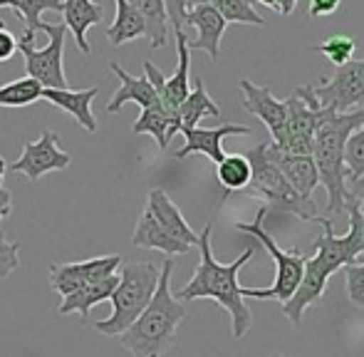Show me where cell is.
<instances>
[{
    "instance_id": "24",
    "label": "cell",
    "mask_w": 364,
    "mask_h": 357,
    "mask_svg": "<svg viewBox=\"0 0 364 357\" xmlns=\"http://www.w3.org/2000/svg\"><path fill=\"white\" fill-rule=\"evenodd\" d=\"M203 117H220V107L213 102V97L206 92V85H203L201 78H196L193 82V90L188 92L186 100L178 105L176 110V122H178V132L181 129H193L198 127V122Z\"/></svg>"
},
{
    "instance_id": "42",
    "label": "cell",
    "mask_w": 364,
    "mask_h": 357,
    "mask_svg": "<svg viewBox=\"0 0 364 357\" xmlns=\"http://www.w3.org/2000/svg\"><path fill=\"white\" fill-rule=\"evenodd\" d=\"M198 5H213V0H188V10L198 8Z\"/></svg>"
},
{
    "instance_id": "37",
    "label": "cell",
    "mask_w": 364,
    "mask_h": 357,
    "mask_svg": "<svg viewBox=\"0 0 364 357\" xmlns=\"http://www.w3.org/2000/svg\"><path fill=\"white\" fill-rule=\"evenodd\" d=\"M18 53V38L5 25H0V63H10Z\"/></svg>"
},
{
    "instance_id": "39",
    "label": "cell",
    "mask_w": 364,
    "mask_h": 357,
    "mask_svg": "<svg viewBox=\"0 0 364 357\" xmlns=\"http://www.w3.org/2000/svg\"><path fill=\"white\" fill-rule=\"evenodd\" d=\"M10 213H13V193L8 191V188H0V223H3V218H8ZM3 236V233H0Z\"/></svg>"
},
{
    "instance_id": "11",
    "label": "cell",
    "mask_w": 364,
    "mask_h": 357,
    "mask_svg": "<svg viewBox=\"0 0 364 357\" xmlns=\"http://www.w3.org/2000/svg\"><path fill=\"white\" fill-rule=\"evenodd\" d=\"M73 164V154L58 146L55 132H43L38 142H25L23 154L10 164V171L23 174L28 181H40L50 171H63Z\"/></svg>"
},
{
    "instance_id": "28",
    "label": "cell",
    "mask_w": 364,
    "mask_h": 357,
    "mask_svg": "<svg viewBox=\"0 0 364 357\" xmlns=\"http://www.w3.org/2000/svg\"><path fill=\"white\" fill-rule=\"evenodd\" d=\"M43 85L33 78H20L13 82L3 85L0 87V107H10V110H18V107H30L33 102L43 100Z\"/></svg>"
},
{
    "instance_id": "19",
    "label": "cell",
    "mask_w": 364,
    "mask_h": 357,
    "mask_svg": "<svg viewBox=\"0 0 364 357\" xmlns=\"http://www.w3.org/2000/svg\"><path fill=\"white\" fill-rule=\"evenodd\" d=\"M100 95V87H90V90H45L43 100L50 102L53 107H60L63 112L75 117V122L82 127L85 132L95 134L97 132V119L95 112H92V102Z\"/></svg>"
},
{
    "instance_id": "43",
    "label": "cell",
    "mask_w": 364,
    "mask_h": 357,
    "mask_svg": "<svg viewBox=\"0 0 364 357\" xmlns=\"http://www.w3.org/2000/svg\"><path fill=\"white\" fill-rule=\"evenodd\" d=\"M5 169H8V164H5V159L0 156V186H3V178H5Z\"/></svg>"
},
{
    "instance_id": "1",
    "label": "cell",
    "mask_w": 364,
    "mask_h": 357,
    "mask_svg": "<svg viewBox=\"0 0 364 357\" xmlns=\"http://www.w3.org/2000/svg\"><path fill=\"white\" fill-rule=\"evenodd\" d=\"M211 233H213V223L208 221L206 228L198 233L201 261H198L196 273H193V278L173 298L181 300V303H188V300H213V303H218L230 315L233 338L240 340L250 330V325H253V313L245 305L243 285L238 283V273L245 263L253 261L258 248L255 246L245 248L233 263H218L211 248Z\"/></svg>"
},
{
    "instance_id": "30",
    "label": "cell",
    "mask_w": 364,
    "mask_h": 357,
    "mask_svg": "<svg viewBox=\"0 0 364 357\" xmlns=\"http://www.w3.org/2000/svg\"><path fill=\"white\" fill-rule=\"evenodd\" d=\"M216 176L225 191H243L250 183V164L245 154H225L216 164Z\"/></svg>"
},
{
    "instance_id": "2",
    "label": "cell",
    "mask_w": 364,
    "mask_h": 357,
    "mask_svg": "<svg viewBox=\"0 0 364 357\" xmlns=\"http://www.w3.org/2000/svg\"><path fill=\"white\" fill-rule=\"evenodd\" d=\"M173 258L159 268V283L144 313L119 335L122 348L132 357H164L176 343V330L186 318V308L171 293Z\"/></svg>"
},
{
    "instance_id": "4",
    "label": "cell",
    "mask_w": 364,
    "mask_h": 357,
    "mask_svg": "<svg viewBox=\"0 0 364 357\" xmlns=\"http://www.w3.org/2000/svg\"><path fill=\"white\" fill-rule=\"evenodd\" d=\"M159 283V268L149 261H127L122 263V275L112 293V315L100 323L95 330L107 338H119L149 305Z\"/></svg>"
},
{
    "instance_id": "15",
    "label": "cell",
    "mask_w": 364,
    "mask_h": 357,
    "mask_svg": "<svg viewBox=\"0 0 364 357\" xmlns=\"http://www.w3.org/2000/svg\"><path fill=\"white\" fill-rule=\"evenodd\" d=\"M265 154L283 171V176L288 178L290 186L300 196L312 198V191L320 186V174H317L312 154H290V151H283L280 146H275L273 142H265Z\"/></svg>"
},
{
    "instance_id": "20",
    "label": "cell",
    "mask_w": 364,
    "mask_h": 357,
    "mask_svg": "<svg viewBox=\"0 0 364 357\" xmlns=\"http://www.w3.org/2000/svg\"><path fill=\"white\" fill-rule=\"evenodd\" d=\"M63 15H65V28L75 35V43L77 50L82 55H90L92 53V45L87 40V30L92 25H102L105 20V8L92 0H63Z\"/></svg>"
},
{
    "instance_id": "14",
    "label": "cell",
    "mask_w": 364,
    "mask_h": 357,
    "mask_svg": "<svg viewBox=\"0 0 364 357\" xmlns=\"http://www.w3.org/2000/svg\"><path fill=\"white\" fill-rule=\"evenodd\" d=\"M186 144L176 151V159H186L188 154H203L208 161L218 164L223 159V139L225 137H245L250 134V127L245 124H220L213 129L193 127V129H181Z\"/></svg>"
},
{
    "instance_id": "6",
    "label": "cell",
    "mask_w": 364,
    "mask_h": 357,
    "mask_svg": "<svg viewBox=\"0 0 364 357\" xmlns=\"http://www.w3.org/2000/svg\"><path fill=\"white\" fill-rule=\"evenodd\" d=\"M265 216H268V208H260L255 213V218L250 223H235V231L248 233L250 238L260 243L265 251L270 253V258L275 261V283L270 288H243V298H255V300H285L292 298V293L297 290L302 280V270H305L307 256L300 253L297 248L292 251H283V248L275 243V238L265 231Z\"/></svg>"
},
{
    "instance_id": "25",
    "label": "cell",
    "mask_w": 364,
    "mask_h": 357,
    "mask_svg": "<svg viewBox=\"0 0 364 357\" xmlns=\"http://www.w3.org/2000/svg\"><path fill=\"white\" fill-rule=\"evenodd\" d=\"M132 132L134 134H151L156 139L159 149H166L171 137L178 134V122L173 112H168L164 105H156L149 107V110H141L139 119L134 122Z\"/></svg>"
},
{
    "instance_id": "22",
    "label": "cell",
    "mask_w": 364,
    "mask_h": 357,
    "mask_svg": "<svg viewBox=\"0 0 364 357\" xmlns=\"http://www.w3.org/2000/svg\"><path fill=\"white\" fill-rule=\"evenodd\" d=\"M117 283H119V275H107V278L97 280V283H87L82 285V288H77L75 293L65 295L63 303H60L58 313L63 315H82V318H87L90 315V310L95 308V305L105 303V300L112 298V293H114Z\"/></svg>"
},
{
    "instance_id": "13",
    "label": "cell",
    "mask_w": 364,
    "mask_h": 357,
    "mask_svg": "<svg viewBox=\"0 0 364 357\" xmlns=\"http://www.w3.org/2000/svg\"><path fill=\"white\" fill-rule=\"evenodd\" d=\"M240 92H243V110L248 114L258 117L270 132V142H280L285 129V117H288V107H285V100H275L273 90L270 87H260V85L250 82L248 78L238 80Z\"/></svg>"
},
{
    "instance_id": "5",
    "label": "cell",
    "mask_w": 364,
    "mask_h": 357,
    "mask_svg": "<svg viewBox=\"0 0 364 357\" xmlns=\"http://www.w3.org/2000/svg\"><path fill=\"white\" fill-rule=\"evenodd\" d=\"M250 164V191L255 196L265 198L270 206V211L278 213H292L300 221L305 223H320V213H317V206L312 198L300 196L295 188L290 186V181L283 176V171L268 159L265 154V142L245 154Z\"/></svg>"
},
{
    "instance_id": "27",
    "label": "cell",
    "mask_w": 364,
    "mask_h": 357,
    "mask_svg": "<svg viewBox=\"0 0 364 357\" xmlns=\"http://www.w3.org/2000/svg\"><path fill=\"white\" fill-rule=\"evenodd\" d=\"M136 13L141 15L146 28V38L151 43V48H164L168 38V18L166 8H164V0H127Z\"/></svg>"
},
{
    "instance_id": "26",
    "label": "cell",
    "mask_w": 364,
    "mask_h": 357,
    "mask_svg": "<svg viewBox=\"0 0 364 357\" xmlns=\"http://www.w3.org/2000/svg\"><path fill=\"white\" fill-rule=\"evenodd\" d=\"M114 5H117L114 23L107 28V40H109L112 45L119 48V45H127V43H132V40L146 35L144 20H141V15L136 13L127 0H114Z\"/></svg>"
},
{
    "instance_id": "32",
    "label": "cell",
    "mask_w": 364,
    "mask_h": 357,
    "mask_svg": "<svg viewBox=\"0 0 364 357\" xmlns=\"http://www.w3.org/2000/svg\"><path fill=\"white\" fill-rule=\"evenodd\" d=\"M355 38L352 35H332V38H327L325 43H320L315 48V53L325 55L327 63H332L335 68H342V65H347L352 60V55H355Z\"/></svg>"
},
{
    "instance_id": "46",
    "label": "cell",
    "mask_w": 364,
    "mask_h": 357,
    "mask_svg": "<svg viewBox=\"0 0 364 357\" xmlns=\"http://www.w3.org/2000/svg\"><path fill=\"white\" fill-rule=\"evenodd\" d=\"M0 25H3V23H0Z\"/></svg>"
},
{
    "instance_id": "36",
    "label": "cell",
    "mask_w": 364,
    "mask_h": 357,
    "mask_svg": "<svg viewBox=\"0 0 364 357\" xmlns=\"http://www.w3.org/2000/svg\"><path fill=\"white\" fill-rule=\"evenodd\" d=\"M164 8H166V18H168V23H171L173 33H183L186 13H188V0H164Z\"/></svg>"
},
{
    "instance_id": "8",
    "label": "cell",
    "mask_w": 364,
    "mask_h": 357,
    "mask_svg": "<svg viewBox=\"0 0 364 357\" xmlns=\"http://www.w3.org/2000/svg\"><path fill=\"white\" fill-rule=\"evenodd\" d=\"M337 270H342V266L330 253L322 251V248H317L315 256L307 258L300 285H297V290L292 293V298L283 303V313L292 325L300 328L302 318H305V310L322 298V293H325V288H327V280H330Z\"/></svg>"
},
{
    "instance_id": "10",
    "label": "cell",
    "mask_w": 364,
    "mask_h": 357,
    "mask_svg": "<svg viewBox=\"0 0 364 357\" xmlns=\"http://www.w3.org/2000/svg\"><path fill=\"white\" fill-rule=\"evenodd\" d=\"M285 107H288V117H285L283 137L273 144L280 146L283 151H290V154H312V139H315L317 127L335 110H330V107L310 110L295 92L285 100Z\"/></svg>"
},
{
    "instance_id": "31",
    "label": "cell",
    "mask_w": 364,
    "mask_h": 357,
    "mask_svg": "<svg viewBox=\"0 0 364 357\" xmlns=\"http://www.w3.org/2000/svg\"><path fill=\"white\" fill-rule=\"evenodd\" d=\"M213 8L218 10L225 23L258 25V28H263V25L268 23L248 0H213Z\"/></svg>"
},
{
    "instance_id": "7",
    "label": "cell",
    "mask_w": 364,
    "mask_h": 357,
    "mask_svg": "<svg viewBox=\"0 0 364 357\" xmlns=\"http://www.w3.org/2000/svg\"><path fill=\"white\" fill-rule=\"evenodd\" d=\"M40 30L48 35V45L43 50L33 48V40H18V50L25 58V73H28V78L38 80L43 90H68L63 63L68 28H65V23H40Z\"/></svg>"
},
{
    "instance_id": "38",
    "label": "cell",
    "mask_w": 364,
    "mask_h": 357,
    "mask_svg": "<svg viewBox=\"0 0 364 357\" xmlns=\"http://www.w3.org/2000/svg\"><path fill=\"white\" fill-rule=\"evenodd\" d=\"M340 5H342V0H310L307 15H310V18H327V15L337 13Z\"/></svg>"
},
{
    "instance_id": "41",
    "label": "cell",
    "mask_w": 364,
    "mask_h": 357,
    "mask_svg": "<svg viewBox=\"0 0 364 357\" xmlns=\"http://www.w3.org/2000/svg\"><path fill=\"white\" fill-rule=\"evenodd\" d=\"M350 196L352 198H362L364 196V176L350 183Z\"/></svg>"
},
{
    "instance_id": "21",
    "label": "cell",
    "mask_w": 364,
    "mask_h": 357,
    "mask_svg": "<svg viewBox=\"0 0 364 357\" xmlns=\"http://www.w3.org/2000/svg\"><path fill=\"white\" fill-rule=\"evenodd\" d=\"M132 243H134L136 248L161 251V253H166L168 258L186 256V253L191 251V246H186V243H181V241H176V238L168 236V233L156 223V218L149 213V208H144V211L139 213V218H136L134 233H132Z\"/></svg>"
},
{
    "instance_id": "45",
    "label": "cell",
    "mask_w": 364,
    "mask_h": 357,
    "mask_svg": "<svg viewBox=\"0 0 364 357\" xmlns=\"http://www.w3.org/2000/svg\"><path fill=\"white\" fill-rule=\"evenodd\" d=\"M270 357H285V355H270Z\"/></svg>"
},
{
    "instance_id": "35",
    "label": "cell",
    "mask_w": 364,
    "mask_h": 357,
    "mask_svg": "<svg viewBox=\"0 0 364 357\" xmlns=\"http://www.w3.org/2000/svg\"><path fill=\"white\" fill-rule=\"evenodd\" d=\"M20 266V243L0 236V280L10 278Z\"/></svg>"
},
{
    "instance_id": "34",
    "label": "cell",
    "mask_w": 364,
    "mask_h": 357,
    "mask_svg": "<svg viewBox=\"0 0 364 357\" xmlns=\"http://www.w3.org/2000/svg\"><path fill=\"white\" fill-rule=\"evenodd\" d=\"M345 290L350 303L364 310V263H352L345 268Z\"/></svg>"
},
{
    "instance_id": "23",
    "label": "cell",
    "mask_w": 364,
    "mask_h": 357,
    "mask_svg": "<svg viewBox=\"0 0 364 357\" xmlns=\"http://www.w3.org/2000/svg\"><path fill=\"white\" fill-rule=\"evenodd\" d=\"M176 53H178V65H176V73L171 78H166L164 82V90L159 95L161 105L166 107L168 112L176 114L178 105L188 97L191 92V85H188V65H191V50H188V38L186 33H176Z\"/></svg>"
},
{
    "instance_id": "18",
    "label": "cell",
    "mask_w": 364,
    "mask_h": 357,
    "mask_svg": "<svg viewBox=\"0 0 364 357\" xmlns=\"http://www.w3.org/2000/svg\"><path fill=\"white\" fill-rule=\"evenodd\" d=\"M109 70L117 75V80H119V90H117L114 95H112V100L107 102V112H109V114H117L127 102H136L141 110L161 105L156 90L151 87V82H149L144 75H141V78H134V75H129L127 70H122V65H117V63H112Z\"/></svg>"
},
{
    "instance_id": "9",
    "label": "cell",
    "mask_w": 364,
    "mask_h": 357,
    "mask_svg": "<svg viewBox=\"0 0 364 357\" xmlns=\"http://www.w3.org/2000/svg\"><path fill=\"white\" fill-rule=\"evenodd\" d=\"M320 107H330L335 112H355L364 107V58L350 60L337 68V73L325 85H312Z\"/></svg>"
},
{
    "instance_id": "17",
    "label": "cell",
    "mask_w": 364,
    "mask_h": 357,
    "mask_svg": "<svg viewBox=\"0 0 364 357\" xmlns=\"http://www.w3.org/2000/svg\"><path fill=\"white\" fill-rule=\"evenodd\" d=\"M186 25H193L198 30L196 40H188V50H203L211 60H218L220 55V38H223L225 23L220 18V13L213 5H198V8H191L186 13Z\"/></svg>"
},
{
    "instance_id": "16",
    "label": "cell",
    "mask_w": 364,
    "mask_h": 357,
    "mask_svg": "<svg viewBox=\"0 0 364 357\" xmlns=\"http://www.w3.org/2000/svg\"><path fill=\"white\" fill-rule=\"evenodd\" d=\"M146 208H149V213L156 218L159 226H161L171 238H176V241L186 243V246H191V248L198 246V233L188 226L181 208L168 198V193L164 191V188H151V191H149Z\"/></svg>"
},
{
    "instance_id": "12",
    "label": "cell",
    "mask_w": 364,
    "mask_h": 357,
    "mask_svg": "<svg viewBox=\"0 0 364 357\" xmlns=\"http://www.w3.org/2000/svg\"><path fill=\"white\" fill-rule=\"evenodd\" d=\"M124 263V258L119 253H112V256H97L90 261H75V263H55L50 266V285L58 295H70L77 288L87 283H97V280L107 278V275H114L117 268Z\"/></svg>"
},
{
    "instance_id": "3",
    "label": "cell",
    "mask_w": 364,
    "mask_h": 357,
    "mask_svg": "<svg viewBox=\"0 0 364 357\" xmlns=\"http://www.w3.org/2000/svg\"><path fill=\"white\" fill-rule=\"evenodd\" d=\"M364 124V107L355 112H330L327 119L320 122L312 139V159H315L320 183L327 191V218L345 213L350 201V186H347V166H345V146L350 134Z\"/></svg>"
},
{
    "instance_id": "44",
    "label": "cell",
    "mask_w": 364,
    "mask_h": 357,
    "mask_svg": "<svg viewBox=\"0 0 364 357\" xmlns=\"http://www.w3.org/2000/svg\"><path fill=\"white\" fill-rule=\"evenodd\" d=\"M258 3H263V5H268V8L278 10V0H258Z\"/></svg>"
},
{
    "instance_id": "29",
    "label": "cell",
    "mask_w": 364,
    "mask_h": 357,
    "mask_svg": "<svg viewBox=\"0 0 364 357\" xmlns=\"http://www.w3.org/2000/svg\"><path fill=\"white\" fill-rule=\"evenodd\" d=\"M0 8H13L25 18V40L35 38V30H40V15L45 10H60L63 13V0H0Z\"/></svg>"
},
{
    "instance_id": "40",
    "label": "cell",
    "mask_w": 364,
    "mask_h": 357,
    "mask_svg": "<svg viewBox=\"0 0 364 357\" xmlns=\"http://www.w3.org/2000/svg\"><path fill=\"white\" fill-rule=\"evenodd\" d=\"M297 8V0H278V13L280 15H292Z\"/></svg>"
},
{
    "instance_id": "33",
    "label": "cell",
    "mask_w": 364,
    "mask_h": 357,
    "mask_svg": "<svg viewBox=\"0 0 364 357\" xmlns=\"http://www.w3.org/2000/svg\"><path fill=\"white\" fill-rule=\"evenodd\" d=\"M345 166H347V186L364 176V124L350 134L345 146Z\"/></svg>"
}]
</instances>
